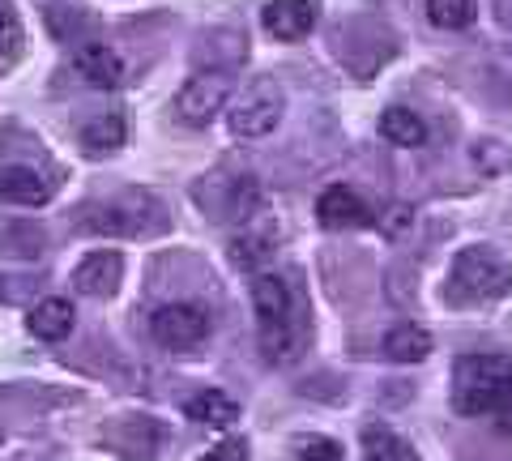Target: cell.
<instances>
[{"label": "cell", "mask_w": 512, "mask_h": 461, "mask_svg": "<svg viewBox=\"0 0 512 461\" xmlns=\"http://www.w3.org/2000/svg\"><path fill=\"white\" fill-rule=\"evenodd\" d=\"M252 308L261 321V351L269 363H295L303 346V321H299V299L291 282L278 274H256L252 278Z\"/></svg>", "instance_id": "cell-1"}, {"label": "cell", "mask_w": 512, "mask_h": 461, "mask_svg": "<svg viewBox=\"0 0 512 461\" xmlns=\"http://www.w3.org/2000/svg\"><path fill=\"white\" fill-rule=\"evenodd\" d=\"M150 333L167 351H192L210 338V316L197 304H163L150 316Z\"/></svg>", "instance_id": "cell-6"}, {"label": "cell", "mask_w": 512, "mask_h": 461, "mask_svg": "<svg viewBox=\"0 0 512 461\" xmlns=\"http://www.w3.org/2000/svg\"><path fill=\"white\" fill-rule=\"evenodd\" d=\"M316 26V5L312 0H269L265 5V30L282 43L308 39Z\"/></svg>", "instance_id": "cell-11"}, {"label": "cell", "mask_w": 512, "mask_h": 461, "mask_svg": "<svg viewBox=\"0 0 512 461\" xmlns=\"http://www.w3.org/2000/svg\"><path fill=\"white\" fill-rule=\"evenodd\" d=\"M508 380H512V363L504 355H470V359H461L457 376H453L457 415H466V419L495 415V406H500Z\"/></svg>", "instance_id": "cell-3"}, {"label": "cell", "mask_w": 512, "mask_h": 461, "mask_svg": "<svg viewBox=\"0 0 512 461\" xmlns=\"http://www.w3.org/2000/svg\"><path fill=\"white\" fill-rule=\"evenodd\" d=\"M22 52V18L13 13V5L0 0V56H18Z\"/></svg>", "instance_id": "cell-21"}, {"label": "cell", "mask_w": 512, "mask_h": 461, "mask_svg": "<svg viewBox=\"0 0 512 461\" xmlns=\"http://www.w3.org/2000/svg\"><path fill=\"white\" fill-rule=\"evenodd\" d=\"M274 240H278V231H274V227H265V222H256V227H244V231L235 235V248H231L235 265L252 269V265L269 261V252H274Z\"/></svg>", "instance_id": "cell-16"}, {"label": "cell", "mask_w": 512, "mask_h": 461, "mask_svg": "<svg viewBox=\"0 0 512 461\" xmlns=\"http://www.w3.org/2000/svg\"><path fill=\"white\" fill-rule=\"evenodd\" d=\"M82 146H86L90 154H111V150H120V146H124V116H120V111H107V116L90 120L86 129H82Z\"/></svg>", "instance_id": "cell-17"}, {"label": "cell", "mask_w": 512, "mask_h": 461, "mask_svg": "<svg viewBox=\"0 0 512 461\" xmlns=\"http://www.w3.org/2000/svg\"><path fill=\"white\" fill-rule=\"evenodd\" d=\"M184 415H188L192 423H205V427H231V423L239 419V406L231 402L227 393L205 389V393H197V397H188Z\"/></svg>", "instance_id": "cell-15"}, {"label": "cell", "mask_w": 512, "mask_h": 461, "mask_svg": "<svg viewBox=\"0 0 512 461\" xmlns=\"http://www.w3.org/2000/svg\"><path fill=\"white\" fill-rule=\"evenodd\" d=\"M295 461H342V444L329 436H308L295 444Z\"/></svg>", "instance_id": "cell-20"}, {"label": "cell", "mask_w": 512, "mask_h": 461, "mask_svg": "<svg viewBox=\"0 0 512 461\" xmlns=\"http://www.w3.org/2000/svg\"><path fill=\"white\" fill-rule=\"evenodd\" d=\"M227 99H231V77L222 69H197L175 94V116L192 124V129H205L227 107Z\"/></svg>", "instance_id": "cell-5"}, {"label": "cell", "mask_w": 512, "mask_h": 461, "mask_svg": "<svg viewBox=\"0 0 512 461\" xmlns=\"http://www.w3.org/2000/svg\"><path fill=\"white\" fill-rule=\"evenodd\" d=\"M508 291H512V265L491 248H461L444 282L448 304H461V308L495 304Z\"/></svg>", "instance_id": "cell-2"}, {"label": "cell", "mask_w": 512, "mask_h": 461, "mask_svg": "<svg viewBox=\"0 0 512 461\" xmlns=\"http://www.w3.org/2000/svg\"><path fill=\"white\" fill-rule=\"evenodd\" d=\"M120 278H124V257H120V252H111V248L90 252V257H82V261H77V269H73V286L82 295H90V299L116 295Z\"/></svg>", "instance_id": "cell-9"}, {"label": "cell", "mask_w": 512, "mask_h": 461, "mask_svg": "<svg viewBox=\"0 0 512 461\" xmlns=\"http://www.w3.org/2000/svg\"><path fill=\"white\" fill-rule=\"evenodd\" d=\"M363 461H410V449L402 436H393L389 427H367L363 432Z\"/></svg>", "instance_id": "cell-19"}, {"label": "cell", "mask_w": 512, "mask_h": 461, "mask_svg": "<svg viewBox=\"0 0 512 461\" xmlns=\"http://www.w3.org/2000/svg\"><path fill=\"white\" fill-rule=\"evenodd\" d=\"M26 329L35 333V338H43V342L69 338V333H73V304H69V299H43V304L30 308Z\"/></svg>", "instance_id": "cell-12"}, {"label": "cell", "mask_w": 512, "mask_h": 461, "mask_svg": "<svg viewBox=\"0 0 512 461\" xmlns=\"http://www.w3.org/2000/svg\"><path fill=\"white\" fill-rule=\"evenodd\" d=\"M431 351H436V342H431V333L423 325H397L384 338V355L393 363H423Z\"/></svg>", "instance_id": "cell-13"}, {"label": "cell", "mask_w": 512, "mask_h": 461, "mask_svg": "<svg viewBox=\"0 0 512 461\" xmlns=\"http://www.w3.org/2000/svg\"><path fill=\"white\" fill-rule=\"evenodd\" d=\"M380 137L389 141V146H406V150H414V146H423V141H427V124L419 120V111L389 107V111L380 116Z\"/></svg>", "instance_id": "cell-14"}, {"label": "cell", "mask_w": 512, "mask_h": 461, "mask_svg": "<svg viewBox=\"0 0 512 461\" xmlns=\"http://www.w3.org/2000/svg\"><path fill=\"white\" fill-rule=\"evenodd\" d=\"M478 18L474 0H427V22L440 30H466Z\"/></svg>", "instance_id": "cell-18"}, {"label": "cell", "mask_w": 512, "mask_h": 461, "mask_svg": "<svg viewBox=\"0 0 512 461\" xmlns=\"http://www.w3.org/2000/svg\"><path fill=\"white\" fill-rule=\"evenodd\" d=\"M316 218H320V227H329V231H355V227L376 222V210L350 184H333L316 197Z\"/></svg>", "instance_id": "cell-7"}, {"label": "cell", "mask_w": 512, "mask_h": 461, "mask_svg": "<svg viewBox=\"0 0 512 461\" xmlns=\"http://www.w3.org/2000/svg\"><path fill=\"white\" fill-rule=\"evenodd\" d=\"M56 197V180L43 176L39 167H26V163H9L0 167V201H13V205H47Z\"/></svg>", "instance_id": "cell-8"}, {"label": "cell", "mask_w": 512, "mask_h": 461, "mask_svg": "<svg viewBox=\"0 0 512 461\" xmlns=\"http://www.w3.org/2000/svg\"><path fill=\"white\" fill-rule=\"evenodd\" d=\"M495 415H500L504 432H512V380H508V389H504V397H500V406H495Z\"/></svg>", "instance_id": "cell-23"}, {"label": "cell", "mask_w": 512, "mask_h": 461, "mask_svg": "<svg viewBox=\"0 0 512 461\" xmlns=\"http://www.w3.org/2000/svg\"><path fill=\"white\" fill-rule=\"evenodd\" d=\"M205 461H248V449L239 440H222L218 449L205 453Z\"/></svg>", "instance_id": "cell-22"}, {"label": "cell", "mask_w": 512, "mask_h": 461, "mask_svg": "<svg viewBox=\"0 0 512 461\" xmlns=\"http://www.w3.org/2000/svg\"><path fill=\"white\" fill-rule=\"evenodd\" d=\"M282 111H286V90L278 82H252L239 99L231 103V133L235 137H269L278 129V120H282Z\"/></svg>", "instance_id": "cell-4"}, {"label": "cell", "mask_w": 512, "mask_h": 461, "mask_svg": "<svg viewBox=\"0 0 512 461\" xmlns=\"http://www.w3.org/2000/svg\"><path fill=\"white\" fill-rule=\"evenodd\" d=\"M73 73L82 77L86 86H99V90H116L124 82V60L111 52L107 43H82L73 52Z\"/></svg>", "instance_id": "cell-10"}]
</instances>
